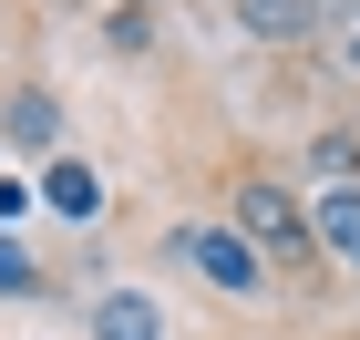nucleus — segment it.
I'll use <instances>...</instances> for the list:
<instances>
[{
	"instance_id": "9b49d317",
	"label": "nucleus",
	"mask_w": 360,
	"mask_h": 340,
	"mask_svg": "<svg viewBox=\"0 0 360 340\" xmlns=\"http://www.w3.org/2000/svg\"><path fill=\"white\" fill-rule=\"evenodd\" d=\"M350 62H360V31H350Z\"/></svg>"
},
{
	"instance_id": "9d476101",
	"label": "nucleus",
	"mask_w": 360,
	"mask_h": 340,
	"mask_svg": "<svg viewBox=\"0 0 360 340\" xmlns=\"http://www.w3.org/2000/svg\"><path fill=\"white\" fill-rule=\"evenodd\" d=\"M31 206H41V186H21V175H0V217L21 227V217H31Z\"/></svg>"
},
{
	"instance_id": "1a4fd4ad",
	"label": "nucleus",
	"mask_w": 360,
	"mask_h": 340,
	"mask_svg": "<svg viewBox=\"0 0 360 340\" xmlns=\"http://www.w3.org/2000/svg\"><path fill=\"white\" fill-rule=\"evenodd\" d=\"M0 289H11V299H31V289H41V268H31L21 237H0Z\"/></svg>"
},
{
	"instance_id": "f257e3e1",
	"label": "nucleus",
	"mask_w": 360,
	"mask_h": 340,
	"mask_svg": "<svg viewBox=\"0 0 360 340\" xmlns=\"http://www.w3.org/2000/svg\"><path fill=\"white\" fill-rule=\"evenodd\" d=\"M226 227L268 258V279H288V289L319 279V227H309L299 186H278V175H237V186H226Z\"/></svg>"
},
{
	"instance_id": "423d86ee",
	"label": "nucleus",
	"mask_w": 360,
	"mask_h": 340,
	"mask_svg": "<svg viewBox=\"0 0 360 340\" xmlns=\"http://www.w3.org/2000/svg\"><path fill=\"white\" fill-rule=\"evenodd\" d=\"M93 340H165V310L144 289H103L93 299Z\"/></svg>"
},
{
	"instance_id": "0eeeda50",
	"label": "nucleus",
	"mask_w": 360,
	"mask_h": 340,
	"mask_svg": "<svg viewBox=\"0 0 360 340\" xmlns=\"http://www.w3.org/2000/svg\"><path fill=\"white\" fill-rule=\"evenodd\" d=\"M11 144H31V155H52V144H62V103H52L41 83L11 93Z\"/></svg>"
},
{
	"instance_id": "f8f14e48",
	"label": "nucleus",
	"mask_w": 360,
	"mask_h": 340,
	"mask_svg": "<svg viewBox=\"0 0 360 340\" xmlns=\"http://www.w3.org/2000/svg\"><path fill=\"white\" fill-rule=\"evenodd\" d=\"M350 340H360V330H350Z\"/></svg>"
},
{
	"instance_id": "39448f33",
	"label": "nucleus",
	"mask_w": 360,
	"mask_h": 340,
	"mask_svg": "<svg viewBox=\"0 0 360 340\" xmlns=\"http://www.w3.org/2000/svg\"><path fill=\"white\" fill-rule=\"evenodd\" d=\"M31 186H41V206H52V217H103V175H93L83 155H52Z\"/></svg>"
},
{
	"instance_id": "6e6552de",
	"label": "nucleus",
	"mask_w": 360,
	"mask_h": 340,
	"mask_svg": "<svg viewBox=\"0 0 360 340\" xmlns=\"http://www.w3.org/2000/svg\"><path fill=\"white\" fill-rule=\"evenodd\" d=\"M103 31H113V52H144V42H155V0H113Z\"/></svg>"
},
{
	"instance_id": "7ed1b4c3",
	"label": "nucleus",
	"mask_w": 360,
	"mask_h": 340,
	"mask_svg": "<svg viewBox=\"0 0 360 340\" xmlns=\"http://www.w3.org/2000/svg\"><path fill=\"white\" fill-rule=\"evenodd\" d=\"M226 21L248 31V42H309V31H319V21H340V11H330V0H237Z\"/></svg>"
},
{
	"instance_id": "20e7f679",
	"label": "nucleus",
	"mask_w": 360,
	"mask_h": 340,
	"mask_svg": "<svg viewBox=\"0 0 360 340\" xmlns=\"http://www.w3.org/2000/svg\"><path fill=\"white\" fill-rule=\"evenodd\" d=\"M309 227H319V258L360 268V186H309Z\"/></svg>"
},
{
	"instance_id": "f03ea898",
	"label": "nucleus",
	"mask_w": 360,
	"mask_h": 340,
	"mask_svg": "<svg viewBox=\"0 0 360 340\" xmlns=\"http://www.w3.org/2000/svg\"><path fill=\"white\" fill-rule=\"evenodd\" d=\"M175 258H186L195 279L217 289V299H257V289H268V258L248 248V237H237V227L226 217H195V227H175Z\"/></svg>"
}]
</instances>
